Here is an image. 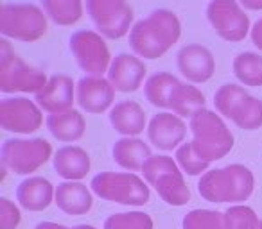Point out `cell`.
I'll use <instances>...</instances> for the list:
<instances>
[{"mask_svg": "<svg viewBox=\"0 0 262 229\" xmlns=\"http://www.w3.org/2000/svg\"><path fill=\"white\" fill-rule=\"evenodd\" d=\"M182 22L169 9H155L139 20L129 33V47L140 59H158L178 43Z\"/></svg>", "mask_w": 262, "mask_h": 229, "instance_id": "1", "label": "cell"}, {"mask_svg": "<svg viewBox=\"0 0 262 229\" xmlns=\"http://www.w3.org/2000/svg\"><path fill=\"white\" fill-rule=\"evenodd\" d=\"M253 174L239 163L205 172L198 183L200 195L208 202H243L253 193Z\"/></svg>", "mask_w": 262, "mask_h": 229, "instance_id": "2", "label": "cell"}, {"mask_svg": "<svg viewBox=\"0 0 262 229\" xmlns=\"http://www.w3.org/2000/svg\"><path fill=\"white\" fill-rule=\"evenodd\" d=\"M192 147L196 154L207 163L225 158L233 149V135L219 115L210 109H201L190 117Z\"/></svg>", "mask_w": 262, "mask_h": 229, "instance_id": "3", "label": "cell"}, {"mask_svg": "<svg viewBox=\"0 0 262 229\" xmlns=\"http://www.w3.org/2000/svg\"><path fill=\"white\" fill-rule=\"evenodd\" d=\"M214 106L219 115L230 118L244 131L262 128V100L251 97L243 86L223 84L214 95Z\"/></svg>", "mask_w": 262, "mask_h": 229, "instance_id": "4", "label": "cell"}, {"mask_svg": "<svg viewBox=\"0 0 262 229\" xmlns=\"http://www.w3.org/2000/svg\"><path fill=\"white\" fill-rule=\"evenodd\" d=\"M45 72L22 61L8 40L0 41V91L2 93H34L47 84Z\"/></svg>", "mask_w": 262, "mask_h": 229, "instance_id": "5", "label": "cell"}, {"mask_svg": "<svg viewBox=\"0 0 262 229\" xmlns=\"http://www.w3.org/2000/svg\"><path fill=\"white\" fill-rule=\"evenodd\" d=\"M49 16L40 6L9 2L2 6L0 33L4 38L24 43H33L45 36L49 26Z\"/></svg>", "mask_w": 262, "mask_h": 229, "instance_id": "6", "label": "cell"}, {"mask_svg": "<svg viewBox=\"0 0 262 229\" xmlns=\"http://www.w3.org/2000/svg\"><path fill=\"white\" fill-rule=\"evenodd\" d=\"M144 179L157 190L169 206H183L190 200V190L178 163L171 156H151L142 168Z\"/></svg>", "mask_w": 262, "mask_h": 229, "instance_id": "7", "label": "cell"}, {"mask_svg": "<svg viewBox=\"0 0 262 229\" xmlns=\"http://www.w3.org/2000/svg\"><path fill=\"white\" fill-rule=\"evenodd\" d=\"M95 195L110 202L144 206L149 202V186L133 172H101L90 183Z\"/></svg>", "mask_w": 262, "mask_h": 229, "instance_id": "8", "label": "cell"}, {"mask_svg": "<svg viewBox=\"0 0 262 229\" xmlns=\"http://www.w3.org/2000/svg\"><path fill=\"white\" fill-rule=\"evenodd\" d=\"M2 165L18 175L36 172L52 156V147L45 138H9L2 143Z\"/></svg>", "mask_w": 262, "mask_h": 229, "instance_id": "9", "label": "cell"}, {"mask_svg": "<svg viewBox=\"0 0 262 229\" xmlns=\"http://www.w3.org/2000/svg\"><path fill=\"white\" fill-rule=\"evenodd\" d=\"M86 11L97 33L108 40H120L135 26L126 0H86Z\"/></svg>", "mask_w": 262, "mask_h": 229, "instance_id": "10", "label": "cell"}, {"mask_svg": "<svg viewBox=\"0 0 262 229\" xmlns=\"http://www.w3.org/2000/svg\"><path fill=\"white\" fill-rule=\"evenodd\" d=\"M69 48L76 59L77 66L86 75L104 77L112 65V56L106 45V38L101 36L97 31H77L70 36Z\"/></svg>", "mask_w": 262, "mask_h": 229, "instance_id": "11", "label": "cell"}, {"mask_svg": "<svg viewBox=\"0 0 262 229\" xmlns=\"http://www.w3.org/2000/svg\"><path fill=\"white\" fill-rule=\"evenodd\" d=\"M207 20L221 40L237 43L251 33L250 18L239 0H210Z\"/></svg>", "mask_w": 262, "mask_h": 229, "instance_id": "12", "label": "cell"}, {"mask_svg": "<svg viewBox=\"0 0 262 229\" xmlns=\"http://www.w3.org/2000/svg\"><path fill=\"white\" fill-rule=\"evenodd\" d=\"M43 122L41 108L36 100L26 97H9L0 102V125L8 133L31 135L38 131Z\"/></svg>", "mask_w": 262, "mask_h": 229, "instance_id": "13", "label": "cell"}, {"mask_svg": "<svg viewBox=\"0 0 262 229\" xmlns=\"http://www.w3.org/2000/svg\"><path fill=\"white\" fill-rule=\"evenodd\" d=\"M115 88L108 77L84 75L76 84V102L79 108L92 115H99L113 108Z\"/></svg>", "mask_w": 262, "mask_h": 229, "instance_id": "14", "label": "cell"}, {"mask_svg": "<svg viewBox=\"0 0 262 229\" xmlns=\"http://www.w3.org/2000/svg\"><path fill=\"white\" fill-rule=\"evenodd\" d=\"M176 65L190 84L207 83L215 72L214 54L200 43H190L180 48L176 54Z\"/></svg>", "mask_w": 262, "mask_h": 229, "instance_id": "15", "label": "cell"}, {"mask_svg": "<svg viewBox=\"0 0 262 229\" xmlns=\"http://www.w3.org/2000/svg\"><path fill=\"white\" fill-rule=\"evenodd\" d=\"M146 73L147 68L139 56L120 52L112 59V65H110L106 77L112 83V86L115 88V91L133 93L142 86Z\"/></svg>", "mask_w": 262, "mask_h": 229, "instance_id": "16", "label": "cell"}, {"mask_svg": "<svg viewBox=\"0 0 262 229\" xmlns=\"http://www.w3.org/2000/svg\"><path fill=\"white\" fill-rule=\"evenodd\" d=\"M185 122L174 113H158L147 124V138H149V142L158 150H165V152L178 149L180 143L185 140Z\"/></svg>", "mask_w": 262, "mask_h": 229, "instance_id": "17", "label": "cell"}, {"mask_svg": "<svg viewBox=\"0 0 262 229\" xmlns=\"http://www.w3.org/2000/svg\"><path fill=\"white\" fill-rule=\"evenodd\" d=\"M34 100L41 108V111H47L49 115L72 109V104L76 100V84L72 77L63 73L51 75L47 84L34 95Z\"/></svg>", "mask_w": 262, "mask_h": 229, "instance_id": "18", "label": "cell"}, {"mask_svg": "<svg viewBox=\"0 0 262 229\" xmlns=\"http://www.w3.org/2000/svg\"><path fill=\"white\" fill-rule=\"evenodd\" d=\"M110 124L119 135L137 138L140 133H144L147 125L146 111L135 100H122L117 102L110 109Z\"/></svg>", "mask_w": 262, "mask_h": 229, "instance_id": "19", "label": "cell"}, {"mask_svg": "<svg viewBox=\"0 0 262 229\" xmlns=\"http://www.w3.org/2000/svg\"><path fill=\"white\" fill-rule=\"evenodd\" d=\"M56 190L45 177H27L16 188V199L27 211H43L54 200Z\"/></svg>", "mask_w": 262, "mask_h": 229, "instance_id": "20", "label": "cell"}, {"mask_svg": "<svg viewBox=\"0 0 262 229\" xmlns=\"http://www.w3.org/2000/svg\"><path fill=\"white\" fill-rule=\"evenodd\" d=\"M54 170L67 181H79L90 172V156L77 145H65L52 158Z\"/></svg>", "mask_w": 262, "mask_h": 229, "instance_id": "21", "label": "cell"}, {"mask_svg": "<svg viewBox=\"0 0 262 229\" xmlns=\"http://www.w3.org/2000/svg\"><path fill=\"white\" fill-rule=\"evenodd\" d=\"M54 202L67 215H84L92 210L94 200L86 185L79 181H65L56 188Z\"/></svg>", "mask_w": 262, "mask_h": 229, "instance_id": "22", "label": "cell"}, {"mask_svg": "<svg viewBox=\"0 0 262 229\" xmlns=\"http://www.w3.org/2000/svg\"><path fill=\"white\" fill-rule=\"evenodd\" d=\"M112 154L115 163L129 172L142 170L144 165L147 163V160L153 156L149 145L144 140L129 138V136H124V138L117 140L112 149Z\"/></svg>", "mask_w": 262, "mask_h": 229, "instance_id": "23", "label": "cell"}, {"mask_svg": "<svg viewBox=\"0 0 262 229\" xmlns=\"http://www.w3.org/2000/svg\"><path fill=\"white\" fill-rule=\"evenodd\" d=\"M47 129L58 142L72 143L83 138L84 129V118L77 109H67L61 113H54L47 117Z\"/></svg>", "mask_w": 262, "mask_h": 229, "instance_id": "24", "label": "cell"}, {"mask_svg": "<svg viewBox=\"0 0 262 229\" xmlns=\"http://www.w3.org/2000/svg\"><path fill=\"white\" fill-rule=\"evenodd\" d=\"M169 109H172V113L178 115V117L190 118L198 111L205 109V95L194 84L180 83L172 90L171 100H169Z\"/></svg>", "mask_w": 262, "mask_h": 229, "instance_id": "25", "label": "cell"}, {"mask_svg": "<svg viewBox=\"0 0 262 229\" xmlns=\"http://www.w3.org/2000/svg\"><path fill=\"white\" fill-rule=\"evenodd\" d=\"M41 9L56 26L69 27L83 18V0H40Z\"/></svg>", "mask_w": 262, "mask_h": 229, "instance_id": "26", "label": "cell"}, {"mask_svg": "<svg viewBox=\"0 0 262 229\" xmlns=\"http://www.w3.org/2000/svg\"><path fill=\"white\" fill-rule=\"evenodd\" d=\"M182 81H178L174 75L167 72H158L153 73L149 79L146 81L144 86V93L146 98L149 100L151 106L160 109H169V100H171L172 90H174Z\"/></svg>", "mask_w": 262, "mask_h": 229, "instance_id": "27", "label": "cell"}, {"mask_svg": "<svg viewBox=\"0 0 262 229\" xmlns=\"http://www.w3.org/2000/svg\"><path fill=\"white\" fill-rule=\"evenodd\" d=\"M233 75L244 86H262V54L258 52H241L233 59Z\"/></svg>", "mask_w": 262, "mask_h": 229, "instance_id": "28", "label": "cell"}, {"mask_svg": "<svg viewBox=\"0 0 262 229\" xmlns=\"http://www.w3.org/2000/svg\"><path fill=\"white\" fill-rule=\"evenodd\" d=\"M183 229H230L226 215L212 210H192L183 217Z\"/></svg>", "mask_w": 262, "mask_h": 229, "instance_id": "29", "label": "cell"}, {"mask_svg": "<svg viewBox=\"0 0 262 229\" xmlns=\"http://www.w3.org/2000/svg\"><path fill=\"white\" fill-rule=\"evenodd\" d=\"M104 229H153V218L142 211L115 213L104 220Z\"/></svg>", "mask_w": 262, "mask_h": 229, "instance_id": "30", "label": "cell"}, {"mask_svg": "<svg viewBox=\"0 0 262 229\" xmlns=\"http://www.w3.org/2000/svg\"><path fill=\"white\" fill-rule=\"evenodd\" d=\"M176 163L182 168L183 172H187L189 175H200L208 172L207 161H203L194 150L192 143H182V145L176 149Z\"/></svg>", "mask_w": 262, "mask_h": 229, "instance_id": "31", "label": "cell"}, {"mask_svg": "<svg viewBox=\"0 0 262 229\" xmlns=\"http://www.w3.org/2000/svg\"><path fill=\"white\" fill-rule=\"evenodd\" d=\"M225 215L230 229H262V220L248 206H230Z\"/></svg>", "mask_w": 262, "mask_h": 229, "instance_id": "32", "label": "cell"}, {"mask_svg": "<svg viewBox=\"0 0 262 229\" xmlns=\"http://www.w3.org/2000/svg\"><path fill=\"white\" fill-rule=\"evenodd\" d=\"M22 220L20 210L9 199H0V229H16Z\"/></svg>", "mask_w": 262, "mask_h": 229, "instance_id": "33", "label": "cell"}, {"mask_svg": "<svg viewBox=\"0 0 262 229\" xmlns=\"http://www.w3.org/2000/svg\"><path fill=\"white\" fill-rule=\"evenodd\" d=\"M250 38H251V43L262 52V18H258L257 22L251 26Z\"/></svg>", "mask_w": 262, "mask_h": 229, "instance_id": "34", "label": "cell"}, {"mask_svg": "<svg viewBox=\"0 0 262 229\" xmlns=\"http://www.w3.org/2000/svg\"><path fill=\"white\" fill-rule=\"evenodd\" d=\"M239 4L250 11H262V0H239Z\"/></svg>", "mask_w": 262, "mask_h": 229, "instance_id": "35", "label": "cell"}, {"mask_svg": "<svg viewBox=\"0 0 262 229\" xmlns=\"http://www.w3.org/2000/svg\"><path fill=\"white\" fill-rule=\"evenodd\" d=\"M36 229H69V227H65L61 224H54V222H40L36 225Z\"/></svg>", "mask_w": 262, "mask_h": 229, "instance_id": "36", "label": "cell"}, {"mask_svg": "<svg viewBox=\"0 0 262 229\" xmlns=\"http://www.w3.org/2000/svg\"><path fill=\"white\" fill-rule=\"evenodd\" d=\"M69 229H95L94 225H86V224H81V225H74V227H69Z\"/></svg>", "mask_w": 262, "mask_h": 229, "instance_id": "37", "label": "cell"}]
</instances>
